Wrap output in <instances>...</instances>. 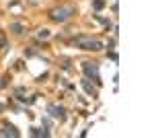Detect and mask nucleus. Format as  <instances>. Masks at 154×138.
<instances>
[{
	"instance_id": "obj_1",
	"label": "nucleus",
	"mask_w": 154,
	"mask_h": 138,
	"mask_svg": "<svg viewBox=\"0 0 154 138\" xmlns=\"http://www.w3.org/2000/svg\"><path fill=\"white\" fill-rule=\"evenodd\" d=\"M72 15H74V8L66 6V8H56V10L51 12V19H54V21H66V19H70Z\"/></svg>"
},
{
	"instance_id": "obj_2",
	"label": "nucleus",
	"mask_w": 154,
	"mask_h": 138,
	"mask_svg": "<svg viewBox=\"0 0 154 138\" xmlns=\"http://www.w3.org/2000/svg\"><path fill=\"white\" fill-rule=\"evenodd\" d=\"M80 47H82V49H93V52H97V49L103 47V44H101V41H90V39H88V41H86V39H80Z\"/></svg>"
},
{
	"instance_id": "obj_3",
	"label": "nucleus",
	"mask_w": 154,
	"mask_h": 138,
	"mask_svg": "<svg viewBox=\"0 0 154 138\" xmlns=\"http://www.w3.org/2000/svg\"><path fill=\"white\" fill-rule=\"evenodd\" d=\"M84 72H86L88 76H93V78L99 83V70H97V66H95V64H90V62H84Z\"/></svg>"
},
{
	"instance_id": "obj_4",
	"label": "nucleus",
	"mask_w": 154,
	"mask_h": 138,
	"mask_svg": "<svg viewBox=\"0 0 154 138\" xmlns=\"http://www.w3.org/2000/svg\"><path fill=\"white\" fill-rule=\"evenodd\" d=\"M51 115L62 118V115H64V109H62V107H51Z\"/></svg>"
},
{
	"instance_id": "obj_5",
	"label": "nucleus",
	"mask_w": 154,
	"mask_h": 138,
	"mask_svg": "<svg viewBox=\"0 0 154 138\" xmlns=\"http://www.w3.org/2000/svg\"><path fill=\"white\" fill-rule=\"evenodd\" d=\"M2 134H12V136H19V132H17L12 126H10V128H4V132H2Z\"/></svg>"
}]
</instances>
